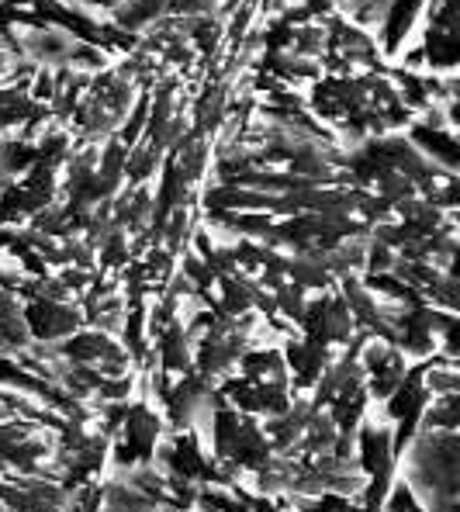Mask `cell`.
I'll use <instances>...</instances> for the list:
<instances>
[{
    "instance_id": "6da1fadb",
    "label": "cell",
    "mask_w": 460,
    "mask_h": 512,
    "mask_svg": "<svg viewBox=\"0 0 460 512\" xmlns=\"http://www.w3.org/2000/svg\"><path fill=\"white\" fill-rule=\"evenodd\" d=\"M156 436H160V419L139 405V409L132 412V419H128V440H132V447L139 450V454H149Z\"/></svg>"
}]
</instances>
